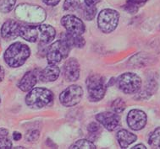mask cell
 Segmentation results:
<instances>
[{
  "label": "cell",
  "instance_id": "277c9868",
  "mask_svg": "<svg viewBox=\"0 0 160 149\" xmlns=\"http://www.w3.org/2000/svg\"><path fill=\"white\" fill-rule=\"evenodd\" d=\"M53 100V94L45 88H35L26 95V103L31 108H42L48 105Z\"/></svg>",
  "mask_w": 160,
  "mask_h": 149
},
{
  "label": "cell",
  "instance_id": "30bf717a",
  "mask_svg": "<svg viewBox=\"0 0 160 149\" xmlns=\"http://www.w3.org/2000/svg\"><path fill=\"white\" fill-rule=\"evenodd\" d=\"M62 26L68 32L74 34L82 35L86 30V27L81 19L73 15H67L62 18Z\"/></svg>",
  "mask_w": 160,
  "mask_h": 149
},
{
  "label": "cell",
  "instance_id": "d4e9b609",
  "mask_svg": "<svg viewBox=\"0 0 160 149\" xmlns=\"http://www.w3.org/2000/svg\"><path fill=\"white\" fill-rule=\"evenodd\" d=\"M125 101L123 100L122 99H117L115 100L112 103V105H111V108L113 109V111L117 113V114H119V113H121L125 110Z\"/></svg>",
  "mask_w": 160,
  "mask_h": 149
},
{
  "label": "cell",
  "instance_id": "e575fe53",
  "mask_svg": "<svg viewBox=\"0 0 160 149\" xmlns=\"http://www.w3.org/2000/svg\"><path fill=\"white\" fill-rule=\"evenodd\" d=\"M0 102H1V98H0Z\"/></svg>",
  "mask_w": 160,
  "mask_h": 149
},
{
  "label": "cell",
  "instance_id": "ffe728a7",
  "mask_svg": "<svg viewBox=\"0 0 160 149\" xmlns=\"http://www.w3.org/2000/svg\"><path fill=\"white\" fill-rule=\"evenodd\" d=\"M148 143L152 148L160 149V127H158L152 132L149 137Z\"/></svg>",
  "mask_w": 160,
  "mask_h": 149
},
{
  "label": "cell",
  "instance_id": "7c38bea8",
  "mask_svg": "<svg viewBox=\"0 0 160 149\" xmlns=\"http://www.w3.org/2000/svg\"><path fill=\"white\" fill-rule=\"evenodd\" d=\"M96 120L109 132H113L116 129L119 123V115L115 112L99 113L96 115Z\"/></svg>",
  "mask_w": 160,
  "mask_h": 149
},
{
  "label": "cell",
  "instance_id": "44dd1931",
  "mask_svg": "<svg viewBox=\"0 0 160 149\" xmlns=\"http://www.w3.org/2000/svg\"><path fill=\"white\" fill-rule=\"evenodd\" d=\"M80 9L82 12L83 17L87 20H92L94 19L97 13V9L95 6H88V5H81Z\"/></svg>",
  "mask_w": 160,
  "mask_h": 149
},
{
  "label": "cell",
  "instance_id": "8fae6325",
  "mask_svg": "<svg viewBox=\"0 0 160 149\" xmlns=\"http://www.w3.org/2000/svg\"><path fill=\"white\" fill-rule=\"evenodd\" d=\"M147 115L140 109H131L127 115V124L131 129L140 131L145 127L147 124Z\"/></svg>",
  "mask_w": 160,
  "mask_h": 149
},
{
  "label": "cell",
  "instance_id": "9a60e30c",
  "mask_svg": "<svg viewBox=\"0 0 160 149\" xmlns=\"http://www.w3.org/2000/svg\"><path fill=\"white\" fill-rule=\"evenodd\" d=\"M60 74V69L56 64H49L38 74V77L40 80L44 83H50L54 82L58 79Z\"/></svg>",
  "mask_w": 160,
  "mask_h": 149
},
{
  "label": "cell",
  "instance_id": "4316f807",
  "mask_svg": "<svg viewBox=\"0 0 160 149\" xmlns=\"http://www.w3.org/2000/svg\"><path fill=\"white\" fill-rule=\"evenodd\" d=\"M39 137H40V132L37 131V130L30 131L26 135V138L28 142H36V141L38 140Z\"/></svg>",
  "mask_w": 160,
  "mask_h": 149
},
{
  "label": "cell",
  "instance_id": "f1b7e54d",
  "mask_svg": "<svg viewBox=\"0 0 160 149\" xmlns=\"http://www.w3.org/2000/svg\"><path fill=\"white\" fill-rule=\"evenodd\" d=\"M42 2H43L46 5L55 6L60 2V0H42Z\"/></svg>",
  "mask_w": 160,
  "mask_h": 149
},
{
  "label": "cell",
  "instance_id": "83f0119b",
  "mask_svg": "<svg viewBox=\"0 0 160 149\" xmlns=\"http://www.w3.org/2000/svg\"><path fill=\"white\" fill-rule=\"evenodd\" d=\"M88 131L92 134H95L100 131V126L97 122H92L88 126Z\"/></svg>",
  "mask_w": 160,
  "mask_h": 149
},
{
  "label": "cell",
  "instance_id": "1f68e13d",
  "mask_svg": "<svg viewBox=\"0 0 160 149\" xmlns=\"http://www.w3.org/2000/svg\"><path fill=\"white\" fill-rule=\"evenodd\" d=\"M8 134H9L8 130L4 129V128H0V136H5V137H7Z\"/></svg>",
  "mask_w": 160,
  "mask_h": 149
},
{
  "label": "cell",
  "instance_id": "3957f363",
  "mask_svg": "<svg viewBox=\"0 0 160 149\" xmlns=\"http://www.w3.org/2000/svg\"><path fill=\"white\" fill-rule=\"evenodd\" d=\"M19 20L31 24H40L47 17L46 12L42 7L28 3L20 4L15 10Z\"/></svg>",
  "mask_w": 160,
  "mask_h": 149
},
{
  "label": "cell",
  "instance_id": "d6a6232c",
  "mask_svg": "<svg viewBox=\"0 0 160 149\" xmlns=\"http://www.w3.org/2000/svg\"><path fill=\"white\" fill-rule=\"evenodd\" d=\"M3 77H4V69L3 68V67L0 66V82L3 81Z\"/></svg>",
  "mask_w": 160,
  "mask_h": 149
},
{
  "label": "cell",
  "instance_id": "7402d4cb",
  "mask_svg": "<svg viewBox=\"0 0 160 149\" xmlns=\"http://www.w3.org/2000/svg\"><path fill=\"white\" fill-rule=\"evenodd\" d=\"M70 148L74 149H95L96 146L94 145L90 141L87 139H81V140L76 141L75 143H73L70 146Z\"/></svg>",
  "mask_w": 160,
  "mask_h": 149
},
{
  "label": "cell",
  "instance_id": "2e32d148",
  "mask_svg": "<svg viewBox=\"0 0 160 149\" xmlns=\"http://www.w3.org/2000/svg\"><path fill=\"white\" fill-rule=\"evenodd\" d=\"M38 83V75L34 71H29L24 75L19 83V88L24 92L32 90Z\"/></svg>",
  "mask_w": 160,
  "mask_h": 149
},
{
  "label": "cell",
  "instance_id": "6da1fadb",
  "mask_svg": "<svg viewBox=\"0 0 160 149\" xmlns=\"http://www.w3.org/2000/svg\"><path fill=\"white\" fill-rule=\"evenodd\" d=\"M19 35L24 40L32 43L39 42L42 44H48L54 40L56 36V30L50 25H21Z\"/></svg>",
  "mask_w": 160,
  "mask_h": 149
},
{
  "label": "cell",
  "instance_id": "484cf974",
  "mask_svg": "<svg viewBox=\"0 0 160 149\" xmlns=\"http://www.w3.org/2000/svg\"><path fill=\"white\" fill-rule=\"evenodd\" d=\"M12 148V142L5 136H0V149Z\"/></svg>",
  "mask_w": 160,
  "mask_h": 149
},
{
  "label": "cell",
  "instance_id": "ac0fdd59",
  "mask_svg": "<svg viewBox=\"0 0 160 149\" xmlns=\"http://www.w3.org/2000/svg\"><path fill=\"white\" fill-rule=\"evenodd\" d=\"M63 40L68 44V46L70 48L72 47H77V48H82L86 44L85 39L82 36V35H77L68 32L65 33L63 36Z\"/></svg>",
  "mask_w": 160,
  "mask_h": 149
},
{
  "label": "cell",
  "instance_id": "836d02e7",
  "mask_svg": "<svg viewBox=\"0 0 160 149\" xmlns=\"http://www.w3.org/2000/svg\"><path fill=\"white\" fill-rule=\"evenodd\" d=\"M133 149H137V148H142V149H146L147 147H146L143 144H138V145H136V146H134L133 147H132Z\"/></svg>",
  "mask_w": 160,
  "mask_h": 149
},
{
  "label": "cell",
  "instance_id": "5bb4252c",
  "mask_svg": "<svg viewBox=\"0 0 160 149\" xmlns=\"http://www.w3.org/2000/svg\"><path fill=\"white\" fill-rule=\"evenodd\" d=\"M21 24L14 20H9L3 24L1 28V35L2 37L5 40H14L18 36H20L19 31Z\"/></svg>",
  "mask_w": 160,
  "mask_h": 149
},
{
  "label": "cell",
  "instance_id": "cb8c5ba5",
  "mask_svg": "<svg viewBox=\"0 0 160 149\" xmlns=\"http://www.w3.org/2000/svg\"><path fill=\"white\" fill-rule=\"evenodd\" d=\"M16 0H0V11L2 13H9L13 9Z\"/></svg>",
  "mask_w": 160,
  "mask_h": 149
},
{
  "label": "cell",
  "instance_id": "5b68a950",
  "mask_svg": "<svg viewBox=\"0 0 160 149\" xmlns=\"http://www.w3.org/2000/svg\"><path fill=\"white\" fill-rule=\"evenodd\" d=\"M86 83L91 100L99 101L102 100L107 89L104 77L99 74H92L88 77Z\"/></svg>",
  "mask_w": 160,
  "mask_h": 149
},
{
  "label": "cell",
  "instance_id": "7a4b0ae2",
  "mask_svg": "<svg viewBox=\"0 0 160 149\" xmlns=\"http://www.w3.org/2000/svg\"><path fill=\"white\" fill-rule=\"evenodd\" d=\"M31 55L29 46L21 42H15L9 46L3 55L7 65L11 68H19L26 63Z\"/></svg>",
  "mask_w": 160,
  "mask_h": 149
},
{
  "label": "cell",
  "instance_id": "9c48e42d",
  "mask_svg": "<svg viewBox=\"0 0 160 149\" xmlns=\"http://www.w3.org/2000/svg\"><path fill=\"white\" fill-rule=\"evenodd\" d=\"M83 96V89L79 85H71L59 95L60 103L66 107H71L80 103Z\"/></svg>",
  "mask_w": 160,
  "mask_h": 149
},
{
  "label": "cell",
  "instance_id": "603a6c76",
  "mask_svg": "<svg viewBox=\"0 0 160 149\" xmlns=\"http://www.w3.org/2000/svg\"><path fill=\"white\" fill-rule=\"evenodd\" d=\"M82 3L80 0H64V9L65 11L74 12L80 9Z\"/></svg>",
  "mask_w": 160,
  "mask_h": 149
},
{
  "label": "cell",
  "instance_id": "ba28073f",
  "mask_svg": "<svg viewBox=\"0 0 160 149\" xmlns=\"http://www.w3.org/2000/svg\"><path fill=\"white\" fill-rule=\"evenodd\" d=\"M70 47L63 39L58 40L49 46L47 52V60L49 64H58L68 57Z\"/></svg>",
  "mask_w": 160,
  "mask_h": 149
},
{
  "label": "cell",
  "instance_id": "4fadbf2b",
  "mask_svg": "<svg viewBox=\"0 0 160 149\" xmlns=\"http://www.w3.org/2000/svg\"><path fill=\"white\" fill-rule=\"evenodd\" d=\"M80 64L75 58L66 60L63 66V75L69 82H75L80 77Z\"/></svg>",
  "mask_w": 160,
  "mask_h": 149
},
{
  "label": "cell",
  "instance_id": "4dcf8cb0",
  "mask_svg": "<svg viewBox=\"0 0 160 149\" xmlns=\"http://www.w3.org/2000/svg\"><path fill=\"white\" fill-rule=\"evenodd\" d=\"M21 137H22V135L20 133V132H15L13 133V139L15 141H19L21 140Z\"/></svg>",
  "mask_w": 160,
  "mask_h": 149
},
{
  "label": "cell",
  "instance_id": "8992f818",
  "mask_svg": "<svg viewBox=\"0 0 160 149\" xmlns=\"http://www.w3.org/2000/svg\"><path fill=\"white\" fill-rule=\"evenodd\" d=\"M119 12L111 9H105L99 13L98 25L99 29L103 33H111L116 29L119 24Z\"/></svg>",
  "mask_w": 160,
  "mask_h": 149
},
{
  "label": "cell",
  "instance_id": "52a82bcc",
  "mask_svg": "<svg viewBox=\"0 0 160 149\" xmlns=\"http://www.w3.org/2000/svg\"><path fill=\"white\" fill-rule=\"evenodd\" d=\"M117 84L119 89L125 94H136L142 87L141 77L133 72H125L118 77Z\"/></svg>",
  "mask_w": 160,
  "mask_h": 149
},
{
  "label": "cell",
  "instance_id": "f546056e",
  "mask_svg": "<svg viewBox=\"0 0 160 149\" xmlns=\"http://www.w3.org/2000/svg\"><path fill=\"white\" fill-rule=\"evenodd\" d=\"M101 0H84L85 4L88 6H95Z\"/></svg>",
  "mask_w": 160,
  "mask_h": 149
},
{
  "label": "cell",
  "instance_id": "e0dca14e",
  "mask_svg": "<svg viewBox=\"0 0 160 149\" xmlns=\"http://www.w3.org/2000/svg\"><path fill=\"white\" fill-rule=\"evenodd\" d=\"M116 138L121 148H127L131 144L135 142L137 139V135L128 132L127 130H120L117 132Z\"/></svg>",
  "mask_w": 160,
  "mask_h": 149
},
{
  "label": "cell",
  "instance_id": "d6986e66",
  "mask_svg": "<svg viewBox=\"0 0 160 149\" xmlns=\"http://www.w3.org/2000/svg\"><path fill=\"white\" fill-rule=\"evenodd\" d=\"M148 0H127L125 5V9L130 14H136L138 9L142 7Z\"/></svg>",
  "mask_w": 160,
  "mask_h": 149
}]
</instances>
